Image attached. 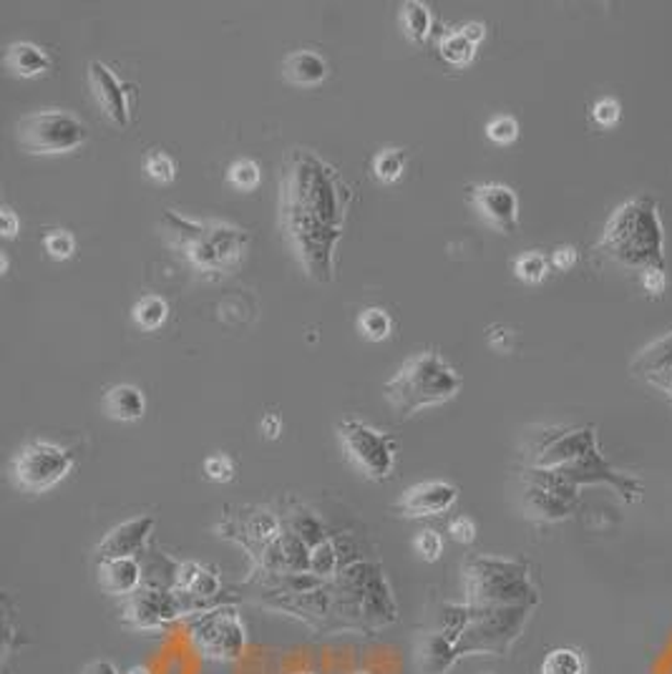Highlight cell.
Here are the masks:
<instances>
[{
    "mask_svg": "<svg viewBox=\"0 0 672 674\" xmlns=\"http://www.w3.org/2000/svg\"><path fill=\"white\" fill-rule=\"evenodd\" d=\"M597 252L629 270H665V232L658 202L650 194L635 197L617 206L604 224Z\"/></svg>",
    "mask_w": 672,
    "mask_h": 674,
    "instance_id": "6da1fadb",
    "label": "cell"
},
{
    "mask_svg": "<svg viewBox=\"0 0 672 674\" xmlns=\"http://www.w3.org/2000/svg\"><path fill=\"white\" fill-rule=\"evenodd\" d=\"M461 376L438 353H418L405 360L384 386L386 403L398 418H413L428 407L444 405L459 395Z\"/></svg>",
    "mask_w": 672,
    "mask_h": 674,
    "instance_id": "7a4b0ae2",
    "label": "cell"
},
{
    "mask_svg": "<svg viewBox=\"0 0 672 674\" xmlns=\"http://www.w3.org/2000/svg\"><path fill=\"white\" fill-rule=\"evenodd\" d=\"M469 604L481 610H534L539 596L524 561L474 556L463 569Z\"/></svg>",
    "mask_w": 672,
    "mask_h": 674,
    "instance_id": "3957f363",
    "label": "cell"
},
{
    "mask_svg": "<svg viewBox=\"0 0 672 674\" xmlns=\"http://www.w3.org/2000/svg\"><path fill=\"white\" fill-rule=\"evenodd\" d=\"M15 141L26 154H71L89 141V123L61 108H44L15 123Z\"/></svg>",
    "mask_w": 672,
    "mask_h": 674,
    "instance_id": "277c9868",
    "label": "cell"
},
{
    "mask_svg": "<svg viewBox=\"0 0 672 674\" xmlns=\"http://www.w3.org/2000/svg\"><path fill=\"white\" fill-rule=\"evenodd\" d=\"M338 444L343 459L368 481H386L396 471V444L384 430L355 418L338 423Z\"/></svg>",
    "mask_w": 672,
    "mask_h": 674,
    "instance_id": "5b68a950",
    "label": "cell"
},
{
    "mask_svg": "<svg viewBox=\"0 0 672 674\" xmlns=\"http://www.w3.org/2000/svg\"><path fill=\"white\" fill-rule=\"evenodd\" d=\"M76 465V451L51 440H28L11 461V481L26 494H46L69 476Z\"/></svg>",
    "mask_w": 672,
    "mask_h": 674,
    "instance_id": "8992f818",
    "label": "cell"
},
{
    "mask_svg": "<svg viewBox=\"0 0 672 674\" xmlns=\"http://www.w3.org/2000/svg\"><path fill=\"white\" fill-rule=\"evenodd\" d=\"M189 639L204 660L235 662L245 652L247 631L235 606H220L189 624Z\"/></svg>",
    "mask_w": 672,
    "mask_h": 674,
    "instance_id": "52a82bcc",
    "label": "cell"
},
{
    "mask_svg": "<svg viewBox=\"0 0 672 674\" xmlns=\"http://www.w3.org/2000/svg\"><path fill=\"white\" fill-rule=\"evenodd\" d=\"M579 501V488L571 486L559 473L532 469L524 473V490H521V506L524 513L534 521L554 523L567 519Z\"/></svg>",
    "mask_w": 672,
    "mask_h": 674,
    "instance_id": "ba28073f",
    "label": "cell"
},
{
    "mask_svg": "<svg viewBox=\"0 0 672 674\" xmlns=\"http://www.w3.org/2000/svg\"><path fill=\"white\" fill-rule=\"evenodd\" d=\"M179 592L174 589H154V587H141L139 592L127 596L123 604V622L134 629H164L167 624L179 617L185 606L179 604Z\"/></svg>",
    "mask_w": 672,
    "mask_h": 674,
    "instance_id": "9c48e42d",
    "label": "cell"
},
{
    "mask_svg": "<svg viewBox=\"0 0 672 674\" xmlns=\"http://www.w3.org/2000/svg\"><path fill=\"white\" fill-rule=\"evenodd\" d=\"M459 501V488L448 481H423L411 486L396 501V511L405 519H434L448 513Z\"/></svg>",
    "mask_w": 672,
    "mask_h": 674,
    "instance_id": "30bf717a",
    "label": "cell"
},
{
    "mask_svg": "<svg viewBox=\"0 0 672 674\" xmlns=\"http://www.w3.org/2000/svg\"><path fill=\"white\" fill-rule=\"evenodd\" d=\"M89 83L106 119H109L114 127L127 129L131 121V102L127 86H123V83L114 76L109 66L102 61L89 63Z\"/></svg>",
    "mask_w": 672,
    "mask_h": 674,
    "instance_id": "8fae6325",
    "label": "cell"
},
{
    "mask_svg": "<svg viewBox=\"0 0 672 674\" xmlns=\"http://www.w3.org/2000/svg\"><path fill=\"white\" fill-rule=\"evenodd\" d=\"M471 202L486 224L494 229L517 232L519 227V199L511 187L506 185H479L471 189Z\"/></svg>",
    "mask_w": 672,
    "mask_h": 674,
    "instance_id": "7c38bea8",
    "label": "cell"
},
{
    "mask_svg": "<svg viewBox=\"0 0 672 674\" xmlns=\"http://www.w3.org/2000/svg\"><path fill=\"white\" fill-rule=\"evenodd\" d=\"M154 531V516H137L114 527L96 546L98 559H121V556H137L146 546Z\"/></svg>",
    "mask_w": 672,
    "mask_h": 674,
    "instance_id": "4fadbf2b",
    "label": "cell"
},
{
    "mask_svg": "<svg viewBox=\"0 0 672 674\" xmlns=\"http://www.w3.org/2000/svg\"><path fill=\"white\" fill-rule=\"evenodd\" d=\"M98 584L111 596H131L144 584V569H141L137 556L98 559Z\"/></svg>",
    "mask_w": 672,
    "mask_h": 674,
    "instance_id": "5bb4252c",
    "label": "cell"
},
{
    "mask_svg": "<svg viewBox=\"0 0 672 674\" xmlns=\"http://www.w3.org/2000/svg\"><path fill=\"white\" fill-rule=\"evenodd\" d=\"M459 657V649L444 631H431L416 642V670L421 674H446Z\"/></svg>",
    "mask_w": 672,
    "mask_h": 674,
    "instance_id": "9a60e30c",
    "label": "cell"
},
{
    "mask_svg": "<svg viewBox=\"0 0 672 674\" xmlns=\"http://www.w3.org/2000/svg\"><path fill=\"white\" fill-rule=\"evenodd\" d=\"M104 413L109 415L111 421L119 423H137L144 418L146 413V398L137 386H129V382H121V386H114L109 393L104 395Z\"/></svg>",
    "mask_w": 672,
    "mask_h": 674,
    "instance_id": "2e32d148",
    "label": "cell"
},
{
    "mask_svg": "<svg viewBox=\"0 0 672 674\" xmlns=\"http://www.w3.org/2000/svg\"><path fill=\"white\" fill-rule=\"evenodd\" d=\"M5 69L13 76L21 79H36L51 71V56L36 44L21 40V44H11L5 51Z\"/></svg>",
    "mask_w": 672,
    "mask_h": 674,
    "instance_id": "e0dca14e",
    "label": "cell"
},
{
    "mask_svg": "<svg viewBox=\"0 0 672 674\" xmlns=\"http://www.w3.org/2000/svg\"><path fill=\"white\" fill-rule=\"evenodd\" d=\"M282 76L293 86H318L328 79V61L315 51H295L282 61Z\"/></svg>",
    "mask_w": 672,
    "mask_h": 674,
    "instance_id": "ac0fdd59",
    "label": "cell"
},
{
    "mask_svg": "<svg viewBox=\"0 0 672 674\" xmlns=\"http://www.w3.org/2000/svg\"><path fill=\"white\" fill-rule=\"evenodd\" d=\"M629 373H635L637 378L655 380L665 373H672V332L662 335L637 353V357L629 363Z\"/></svg>",
    "mask_w": 672,
    "mask_h": 674,
    "instance_id": "d6986e66",
    "label": "cell"
},
{
    "mask_svg": "<svg viewBox=\"0 0 672 674\" xmlns=\"http://www.w3.org/2000/svg\"><path fill=\"white\" fill-rule=\"evenodd\" d=\"M539 674H587V662L575 647H554L544 654Z\"/></svg>",
    "mask_w": 672,
    "mask_h": 674,
    "instance_id": "ffe728a7",
    "label": "cell"
},
{
    "mask_svg": "<svg viewBox=\"0 0 672 674\" xmlns=\"http://www.w3.org/2000/svg\"><path fill=\"white\" fill-rule=\"evenodd\" d=\"M401 23L403 33L411 44H423L431 33V13L428 5L418 3V0H409L401 5Z\"/></svg>",
    "mask_w": 672,
    "mask_h": 674,
    "instance_id": "44dd1931",
    "label": "cell"
},
{
    "mask_svg": "<svg viewBox=\"0 0 672 674\" xmlns=\"http://www.w3.org/2000/svg\"><path fill=\"white\" fill-rule=\"evenodd\" d=\"M358 332L368 343H384L393 332L391 315H388L384 307H365L358 315Z\"/></svg>",
    "mask_w": 672,
    "mask_h": 674,
    "instance_id": "7402d4cb",
    "label": "cell"
},
{
    "mask_svg": "<svg viewBox=\"0 0 672 674\" xmlns=\"http://www.w3.org/2000/svg\"><path fill=\"white\" fill-rule=\"evenodd\" d=\"M438 51H441V58L446 63L456 66V69H463V66H469L471 61H474L476 46L471 44V40L463 36L461 31H451L441 38V44H438Z\"/></svg>",
    "mask_w": 672,
    "mask_h": 674,
    "instance_id": "603a6c76",
    "label": "cell"
},
{
    "mask_svg": "<svg viewBox=\"0 0 672 674\" xmlns=\"http://www.w3.org/2000/svg\"><path fill=\"white\" fill-rule=\"evenodd\" d=\"M131 318L139 324V328L144 330H160L164 322L169 318V305L164 303L162 297L156 295H146L141 297L139 303L134 305V310H131Z\"/></svg>",
    "mask_w": 672,
    "mask_h": 674,
    "instance_id": "cb8c5ba5",
    "label": "cell"
},
{
    "mask_svg": "<svg viewBox=\"0 0 672 674\" xmlns=\"http://www.w3.org/2000/svg\"><path fill=\"white\" fill-rule=\"evenodd\" d=\"M370 166H373V177H376L380 185H396L405 172V154L401 149H384V152L373 156Z\"/></svg>",
    "mask_w": 672,
    "mask_h": 674,
    "instance_id": "d4e9b609",
    "label": "cell"
},
{
    "mask_svg": "<svg viewBox=\"0 0 672 674\" xmlns=\"http://www.w3.org/2000/svg\"><path fill=\"white\" fill-rule=\"evenodd\" d=\"M550 268L552 264L542 252H524L514 262V274H517L521 282H527V285H539V282L546 280Z\"/></svg>",
    "mask_w": 672,
    "mask_h": 674,
    "instance_id": "484cf974",
    "label": "cell"
},
{
    "mask_svg": "<svg viewBox=\"0 0 672 674\" xmlns=\"http://www.w3.org/2000/svg\"><path fill=\"white\" fill-rule=\"evenodd\" d=\"M247 534H250L257 544H262V548L275 544L282 536L278 516H272L270 511H257L255 516H250V521H247Z\"/></svg>",
    "mask_w": 672,
    "mask_h": 674,
    "instance_id": "4316f807",
    "label": "cell"
},
{
    "mask_svg": "<svg viewBox=\"0 0 672 674\" xmlns=\"http://www.w3.org/2000/svg\"><path fill=\"white\" fill-rule=\"evenodd\" d=\"M227 181L237 191H255L262 181L260 164L252 162V159H237L227 169Z\"/></svg>",
    "mask_w": 672,
    "mask_h": 674,
    "instance_id": "83f0119b",
    "label": "cell"
},
{
    "mask_svg": "<svg viewBox=\"0 0 672 674\" xmlns=\"http://www.w3.org/2000/svg\"><path fill=\"white\" fill-rule=\"evenodd\" d=\"M413 552L418 554V559L434 564L444 554V536L436 529H423L413 539Z\"/></svg>",
    "mask_w": 672,
    "mask_h": 674,
    "instance_id": "f1b7e54d",
    "label": "cell"
},
{
    "mask_svg": "<svg viewBox=\"0 0 672 674\" xmlns=\"http://www.w3.org/2000/svg\"><path fill=\"white\" fill-rule=\"evenodd\" d=\"M144 169H146L149 177L156 181V185H172V181L177 179V164H174L172 156L164 154V152L146 154Z\"/></svg>",
    "mask_w": 672,
    "mask_h": 674,
    "instance_id": "f546056e",
    "label": "cell"
},
{
    "mask_svg": "<svg viewBox=\"0 0 672 674\" xmlns=\"http://www.w3.org/2000/svg\"><path fill=\"white\" fill-rule=\"evenodd\" d=\"M338 567V552L333 541H320L318 546H313L310 552V571L320 574V577H328V574H333Z\"/></svg>",
    "mask_w": 672,
    "mask_h": 674,
    "instance_id": "4dcf8cb0",
    "label": "cell"
},
{
    "mask_svg": "<svg viewBox=\"0 0 672 674\" xmlns=\"http://www.w3.org/2000/svg\"><path fill=\"white\" fill-rule=\"evenodd\" d=\"M44 249L48 252V257H51V260H58V262L69 260V257L73 255V249H76V239H73L71 232L54 229L44 237Z\"/></svg>",
    "mask_w": 672,
    "mask_h": 674,
    "instance_id": "1f68e13d",
    "label": "cell"
},
{
    "mask_svg": "<svg viewBox=\"0 0 672 674\" xmlns=\"http://www.w3.org/2000/svg\"><path fill=\"white\" fill-rule=\"evenodd\" d=\"M486 137L494 141V144H511V141H517L519 137V123L514 116H496L486 123Z\"/></svg>",
    "mask_w": 672,
    "mask_h": 674,
    "instance_id": "d6a6232c",
    "label": "cell"
},
{
    "mask_svg": "<svg viewBox=\"0 0 672 674\" xmlns=\"http://www.w3.org/2000/svg\"><path fill=\"white\" fill-rule=\"evenodd\" d=\"M202 471L207 478L214 481V484H229V481L235 478V463H232L229 456L224 453H214L210 459H204Z\"/></svg>",
    "mask_w": 672,
    "mask_h": 674,
    "instance_id": "836d02e7",
    "label": "cell"
},
{
    "mask_svg": "<svg viewBox=\"0 0 672 674\" xmlns=\"http://www.w3.org/2000/svg\"><path fill=\"white\" fill-rule=\"evenodd\" d=\"M620 111L622 108L617 104V98L608 96V98H600V102L592 106V119L600 129H612L620 121Z\"/></svg>",
    "mask_w": 672,
    "mask_h": 674,
    "instance_id": "e575fe53",
    "label": "cell"
},
{
    "mask_svg": "<svg viewBox=\"0 0 672 674\" xmlns=\"http://www.w3.org/2000/svg\"><path fill=\"white\" fill-rule=\"evenodd\" d=\"M220 587H222V581H220V577L217 574H214L212 569H199V574H197V579H194V584L189 587V592H187V596H197V599H210V596H214L220 592Z\"/></svg>",
    "mask_w": 672,
    "mask_h": 674,
    "instance_id": "d590c367",
    "label": "cell"
},
{
    "mask_svg": "<svg viewBox=\"0 0 672 674\" xmlns=\"http://www.w3.org/2000/svg\"><path fill=\"white\" fill-rule=\"evenodd\" d=\"M448 534L456 541V544H474L476 541V523L469 519V516H459V519H453L448 523Z\"/></svg>",
    "mask_w": 672,
    "mask_h": 674,
    "instance_id": "8d00e7d4",
    "label": "cell"
},
{
    "mask_svg": "<svg viewBox=\"0 0 672 674\" xmlns=\"http://www.w3.org/2000/svg\"><path fill=\"white\" fill-rule=\"evenodd\" d=\"M642 287L647 295L662 297L668 289V272L665 270H647L642 272Z\"/></svg>",
    "mask_w": 672,
    "mask_h": 674,
    "instance_id": "74e56055",
    "label": "cell"
},
{
    "mask_svg": "<svg viewBox=\"0 0 672 674\" xmlns=\"http://www.w3.org/2000/svg\"><path fill=\"white\" fill-rule=\"evenodd\" d=\"M550 264L554 270H559V272H567V270H571L577 264V249L575 247H569V245H564V247H557L552 252V260H550Z\"/></svg>",
    "mask_w": 672,
    "mask_h": 674,
    "instance_id": "f35d334b",
    "label": "cell"
},
{
    "mask_svg": "<svg viewBox=\"0 0 672 674\" xmlns=\"http://www.w3.org/2000/svg\"><path fill=\"white\" fill-rule=\"evenodd\" d=\"M0 229H3V237L8 239H13L21 232V220L11 206H3V210H0Z\"/></svg>",
    "mask_w": 672,
    "mask_h": 674,
    "instance_id": "ab89813d",
    "label": "cell"
},
{
    "mask_svg": "<svg viewBox=\"0 0 672 674\" xmlns=\"http://www.w3.org/2000/svg\"><path fill=\"white\" fill-rule=\"evenodd\" d=\"M260 430H262L264 438L275 440V438H280V433H282V421L278 418L275 413H268L262 418V423H260Z\"/></svg>",
    "mask_w": 672,
    "mask_h": 674,
    "instance_id": "60d3db41",
    "label": "cell"
},
{
    "mask_svg": "<svg viewBox=\"0 0 672 674\" xmlns=\"http://www.w3.org/2000/svg\"><path fill=\"white\" fill-rule=\"evenodd\" d=\"M81 674H121V672L116 670V664L111 660H106V657H102V660L89 662L86 667L81 670Z\"/></svg>",
    "mask_w": 672,
    "mask_h": 674,
    "instance_id": "b9f144b4",
    "label": "cell"
},
{
    "mask_svg": "<svg viewBox=\"0 0 672 674\" xmlns=\"http://www.w3.org/2000/svg\"><path fill=\"white\" fill-rule=\"evenodd\" d=\"M461 33H463V36H467V38L471 40V44H474V46L479 48V44H481V40H484V38H486V26H484V23H476V21H471V23H467V26H463V28H461Z\"/></svg>",
    "mask_w": 672,
    "mask_h": 674,
    "instance_id": "7bdbcfd3",
    "label": "cell"
},
{
    "mask_svg": "<svg viewBox=\"0 0 672 674\" xmlns=\"http://www.w3.org/2000/svg\"><path fill=\"white\" fill-rule=\"evenodd\" d=\"M509 338H511L509 330L496 328V330H492V335H488V343H492L494 347H506V345H509Z\"/></svg>",
    "mask_w": 672,
    "mask_h": 674,
    "instance_id": "ee69618b",
    "label": "cell"
},
{
    "mask_svg": "<svg viewBox=\"0 0 672 674\" xmlns=\"http://www.w3.org/2000/svg\"><path fill=\"white\" fill-rule=\"evenodd\" d=\"M652 386H658L662 393H665L670 401H672V373H665V376H660V378H655V380H650Z\"/></svg>",
    "mask_w": 672,
    "mask_h": 674,
    "instance_id": "f6af8a7d",
    "label": "cell"
},
{
    "mask_svg": "<svg viewBox=\"0 0 672 674\" xmlns=\"http://www.w3.org/2000/svg\"><path fill=\"white\" fill-rule=\"evenodd\" d=\"M127 674H152V672H149V667H141V664H134V667L127 670Z\"/></svg>",
    "mask_w": 672,
    "mask_h": 674,
    "instance_id": "bcb514c9",
    "label": "cell"
},
{
    "mask_svg": "<svg viewBox=\"0 0 672 674\" xmlns=\"http://www.w3.org/2000/svg\"><path fill=\"white\" fill-rule=\"evenodd\" d=\"M0 270H3V274L8 272V257L0 255Z\"/></svg>",
    "mask_w": 672,
    "mask_h": 674,
    "instance_id": "7dc6e473",
    "label": "cell"
},
{
    "mask_svg": "<svg viewBox=\"0 0 672 674\" xmlns=\"http://www.w3.org/2000/svg\"><path fill=\"white\" fill-rule=\"evenodd\" d=\"M295 674H315V672H308V670H305V672H295Z\"/></svg>",
    "mask_w": 672,
    "mask_h": 674,
    "instance_id": "c3c4849f",
    "label": "cell"
},
{
    "mask_svg": "<svg viewBox=\"0 0 672 674\" xmlns=\"http://www.w3.org/2000/svg\"><path fill=\"white\" fill-rule=\"evenodd\" d=\"M355 674H370V672H355Z\"/></svg>",
    "mask_w": 672,
    "mask_h": 674,
    "instance_id": "681fc988",
    "label": "cell"
}]
</instances>
